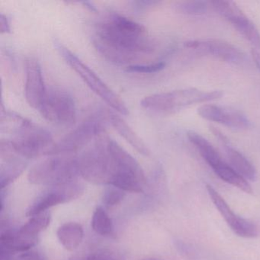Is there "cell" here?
Listing matches in <instances>:
<instances>
[{"mask_svg":"<svg viewBox=\"0 0 260 260\" xmlns=\"http://www.w3.org/2000/svg\"><path fill=\"white\" fill-rule=\"evenodd\" d=\"M92 42L106 60L127 67L154 50L145 27L116 13H108L97 22Z\"/></svg>","mask_w":260,"mask_h":260,"instance_id":"1","label":"cell"},{"mask_svg":"<svg viewBox=\"0 0 260 260\" xmlns=\"http://www.w3.org/2000/svg\"><path fill=\"white\" fill-rule=\"evenodd\" d=\"M1 132L15 150L27 159L47 155L54 145L52 135L47 129L14 112L1 107Z\"/></svg>","mask_w":260,"mask_h":260,"instance_id":"2","label":"cell"},{"mask_svg":"<svg viewBox=\"0 0 260 260\" xmlns=\"http://www.w3.org/2000/svg\"><path fill=\"white\" fill-rule=\"evenodd\" d=\"M223 95L220 90L204 91L189 88L147 95L141 100V106L151 113L167 115L192 105L218 100Z\"/></svg>","mask_w":260,"mask_h":260,"instance_id":"3","label":"cell"},{"mask_svg":"<svg viewBox=\"0 0 260 260\" xmlns=\"http://www.w3.org/2000/svg\"><path fill=\"white\" fill-rule=\"evenodd\" d=\"M110 137L102 134L77 156L79 173L90 183L109 185L112 173Z\"/></svg>","mask_w":260,"mask_h":260,"instance_id":"4","label":"cell"},{"mask_svg":"<svg viewBox=\"0 0 260 260\" xmlns=\"http://www.w3.org/2000/svg\"><path fill=\"white\" fill-rule=\"evenodd\" d=\"M79 175L77 156L57 155L33 166L28 179L34 185L53 187L74 182Z\"/></svg>","mask_w":260,"mask_h":260,"instance_id":"5","label":"cell"},{"mask_svg":"<svg viewBox=\"0 0 260 260\" xmlns=\"http://www.w3.org/2000/svg\"><path fill=\"white\" fill-rule=\"evenodd\" d=\"M54 44L62 58L98 96L120 115H128V109L121 97L117 95L92 70L60 41L55 39Z\"/></svg>","mask_w":260,"mask_h":260,"instance_id":"6","label":"cell"},{"mask_svg":"<svg viewBox=\"0 0 260 260\" xmlns=\"http://www.w3.org/2000/svg\"><path fill=\"white\" fill-rule=\"evenodd\" d=\"M110 148L115 168L109 185L124 191L143 192L146 185V177L138 161L112 138Z\"/></svg>","mask_w":260,"mask_h":260,"instance_id":"7","label":"cell"},{"mask_svg":"<svg viewBox=\"0 0 260 260\" xmlns=\"http://www.w3.org/2000/svg\"><path fill=\"white\" fill-rule=\"evenodd\" d=\"M103 133H105V126L103 119L100 115H93L54 144L47 156L74 155L84 150Z\"/></svg>","mask_w":260,"mask_h":260,"instance_id":"8","label":"cell"},{"mask_svg":"<svg viewBox=\"0 0 260 260\" xmlns=\"http://www.w3.org/2000/svg\"><path fill=\"white\" fill-rule=\"evenodd\" d=\"M46 121L59 126H70L77 120V106L72 95L61 89H48L39 109Z\"/></svg>","mask_w":260,"mask_h":260,"instance_id":"9","label":"cell"},{"mask_svg":"<svg viewBox=\"0 0 260 260\" xmlns=\"http://www.w3.org/2000/svg\"><path fill=\"white\" fill-rule=\"evenodd\" d=\"M211 4L215 11L230 22L255 50L260 51L259 31L235 3L228 0H215L211 1Z\"/></svg>","mask_w":260,"mask_h":260,"instance_id":"10","label":"cell"},{"mask_svg":"<svg viewBox=\"0 0 260 260\" xmlns=\"http://www.w3.org/2000/svg\"><path fill=\"white\" fill-rule=\"evenodd\" d=\"M83 193V187L77 180L63 185L51 187L42 193L27 210L26 215L33 217L46 212L48 209L78 199Z\"/></svg>","mask_w":260,"mask_h":260,"instance_id":"11","label":"cell"},{"mask_svg":"<svg viewBox=\"0 0 260 260\" xmlns=\"http://www.w3.org/2000/svg\"><path fill=\"white\" fill-rule=\"evenodd\" d=\"M207 191L211 202L234 233L243 238H254L257 237L258 228L252 222L234 213L224 199L211 185H207Z\"/></svg>","mask_w":260,"mask_h":260,"instance_id":"12","label":"cell"},{"mask_svg":"<svg viewBox=\"0 0 260 260\" xmlns=\"http://www.w3.org/2000/svg\"><path fill=\"white\" fill-rule=\"evenodd\" d=\"M48 88L44 80L42 66L36 57L25 60V95L27 103L39 111L45 100Z\"/></svg>","mask_w":260,"mask_h":260,"instance_id":"13","label":"cell"},{"mask_svg":"<svg viewBox=\"0 0 260 260\" xmlns=\"http://www.w3.org/2000/svg\"><path fill=\"white\" fill-rule=\"evenodd\" d=\"M185 46L234 64H241L246 60V54L240 48L219 39L190 41L185 42Z\"/></svg>","mask_w":260,"mask_h":260,"instance_id":"14","label":"cell"},{"mask_svg":"<svg viewBox=\"0 0 260 260\" xmlns=\"http://www.w3.org/2000/svg\"><path fill=\"white\" fill-rule=\"evenodd\" d=\"M0 157L2 160L0 168L1 189L8 186L16 180L26 168V158L21 156L8 140H1Z\"/></svg>","mask_w":260,"mask_h":260,"instance_id":"15","label":"cell"},{"mask_svg":"<svg viewBox=\"0 0 260 260\" xmlns=\"http://www.w3.org/2000/svg\"><path fill=\"white\" fill-rule=\"evenodd\" d=\"M198 114L204 119L223 124L230 128L246 130L250 127V121L247 117L235 109L204 105L198 109Z\"/></svg>","mask_w":260,"mask_h":260,"instance_id":"16","label":"cell"},{"mask_svg":"<svg viewBox=\"0 0 260 260\" xmlns=\"http://www.w3.org/2000/svg\"><path fill=\"white\" fill-rule=\"evenodd\" d=\"M107 119L115 130L132 146L137 151L144 156L150 154V150L143 140L135 133V131L127 124L125 121L115 112H109L107 113Z\"/></svg>","mask_w":260,"mask_h":260,"instance_id":"17","label":"cell"},{"mask_svg":"<svg viewBox=\"0 0 260 260\" xmlns=\"http://www.w3.org/2000/svg\"><path fill=\"white\" fill-rule=\"evenodd\" d=\"M220 141L223 144L230 166L246 180L255 181L257 173L253 165L240 152L230 145L229 141L226 137Z\"/></svg>","mask_w":260,"mask_h":260,"instance_id":"18","label":"cell"},{"mask_svg":"<svg viewBox=\"0 0 260 260\" xmlns=\"http://www.w3.org/2000/svg\"><path fill=\"white\" fill-rule=\"evenodd\" d=\"M38 237L17 230H7L0 236V245L12 252L28 251L37 243Z\"/></svg>","mask_w":260,"mask_h":260,"instance_id":"19","label":"cell"},{"mask_svg":"<svg viewBox=\"0 0 260 260\" xmlns=\"http://www.w3.org/2000/svg\"><path fill=\"white\" fill-rule=\"evenodd\" d=\"M57 237L63 247L69 251L75 250L83 241V228L75 222H69L57 230Z\"/></svg>","mask_w":260,"mask_h":260,"instance_id":"20","label":"cell"},{"mask_svg":"<svg viewBox=\"0 0 260 260\" xmlns=\"http://www.w3.org/2000/svg\"><path fill=\"white\" fill-rule=\"evenodd\" d=\"M211 169L220 179L224 181L226 183L237 187L239 189L242 190L248 194L252 193V189L248 181L245 179L243 176H240L223 159Z\"/></svg>","mask_w":260,"mask_h":260,"instance_id":"21","label":"cell"},{"mask_svg":"<svg viewBox=\"0 0 260 260\" xmlns=\"http://www.w3.org/2000/svg\"><path fill=\"white\" fill-rule=\"evenodd\" d=\"M187 137L211 168L223 159L214 146L202 135L193 131H189L187 133Z\"/></svg>","mask_w":260,"mask_h":260,"instance_id":"22","label":"cell"},{"mask_svg":"<svg viewBox=\"0 0 260 260\" xmlns=\"http://www.w3.org/2000/svg\"><path fill=\"white\" fill-rule=\"evenodd\" d=\"M92 228L97 234L101 236H109L112 234L113 223L103 207H98L94 211Z\"/></svg>","mask_w":260,"mask_h":260,"instance_id":"23","label":"cell"},{"mask_svg":"<svg viewBox=\"0 0 260 260\" xmlns=\"http://www.w3.org/2000/svg\"><path fill=\"white\" fill-rule=\"evenodd\" d=\"M51 219V214L48 211L33 216L25 224L21 226L20 230L33 237H39V234L49 226Z\"/></svg>","mask_w":260,"mask_h":260,"instance_id":"24","label":"cell"},{"mask_svg":"<svg viewBox=\"0 0 260 260\" xmlns=\"http://www.w3.org/2000/svg\"><path fill=\"white\" fill-rule=\"evenodd\" d=\"M208 3L205 1H183L176 4L175 9L182 14L201 16L208 11Z\"/></svg>","mask_w":260,"mask_h":260,"instance_id":"25","label":"cell"},{"mask_svg":"<svg viewBox=\"0 0 260 260\" xmlns=\"http://www.w3.org/2000/svg\"><path fill=\"white\" fill-rule=\"evenodd\" d=\"M166 63L162 61L155 62L152 63H135L126 68V71L132 74H154L162 71L165 68Z\"/></svg>","mask_w":260,"mask_h":260,"instance_id":"26","label":"cell"},{"mask_svg":"<svg viewBox=\"0 0 260 260\" xmlns=\"http://www.w3.org/2000/svg\"><path fill=\"white\" fill-rule=\"evenodd\" d=\"M124 196H125L124 191L110 185V187L105 191L104 196H103V203L108 208H112V207L121 203V201L124 199Z\"/></svg>","mask_w":260,"mask_h":260,"instance_id":"27","label":"cell"},{"mask_svg":"<svg viewBox=\"0 0 260 260\" xmlns=\"http://www.w3.org/2000/svg\"><path fill=\"white\" fill-rule=\"evenodd\" d=\"M13 260H45L39 252L35 251H25L15 257Z\"/></svg>","mask_w":260,"mask_h":260,"instance_id":"28","label":"cell"},{"mask_svg":"<svg viewBox=\"0 0 260 260\" xmlns=\"http://www.w3.org/2000/svg\"><path fill=\"white\" fill-rule=\"evenodd\" d=\"M0 30L2 34H10L12 32L10 19L3 13L0 16Z\"/></svg>","mask_w":260,"mask_h":260,"instance_id":"29","label":"cell"},{"mask_svg":"<svg viewBox=\"0 0 260 260\" xmlns=\"http://www.w3.org/2000/svg\"><path fill=\"white\" fill-rule=\"evenodd\" d=\"M134 6L135 8L138 10H144L146 9L151 7L152 6L156 5L158 4V2H155V1H137V2H134Z\"/></svg>","mask_w":260,"mask_h":260,"instance_id":"30","label":"cell"},{"mask_svg":"<svg viewBox=\"0 0 260 260\" xmlns=\"http://www.w3.org/2000/svg\"><path fill=\"white\" fill-rule=\"evenodd\" d=\"M13 252L10 249H7L4 246L0 245V260H12L13 259Z\"/></svg>","mask_w":260,"mask_h":260,"instance_id":"31","label":"cell"},{"mask_svg":"<svg viewBox=\"0 0 260 260\" xmlns=\"http://www.w3.org/2000/svg\"><path fill=\"white\" fill-rule=\"evenodd\" d=\"M80 260H112L107 255L101 253H93L88 255L86 258Z\"/></svg>","mask_w":260,"mask_h":260,"instance_id":"32","label":"cell"},{"mask_svg":"<svg viewBox=\"0 0 260 260\" xmlns=\"http://www.w3.org/2000/svg\"><path fill=\"white\" fill-rule=\"evenodd\" d=\"M251 54H252V57L253 58L255 65H256L257 68L260 71V53L256 51V50L252 49V51H251Z\"/></svg>","mask_w":260,"mask_h":260,"instance_id":"33","label":"cell"},{"mask_svg":"<svg viewBox=\"0 0 260 260\" xmlns=\"http://www.w3.org/2000/svg\"><path fill=\"white\" fill-rule=\"evenodd\" d=\"M144 260H154V259H144Z\"/></svg>","mask_w":260,"mask_h":260,"instance_id":"34","label":"cell"}]
</instances>
